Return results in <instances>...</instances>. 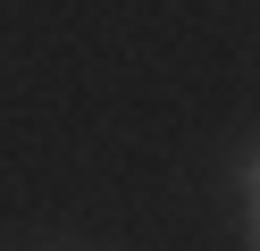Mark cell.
<instances>
[{
    "mask_svg": "<svg viewBox=\"0 0 260 251\" xmlns=\"http://www.w3.org/2000/svg\"><path fill=\"white\" fill-rule=\"evenodd\" d=\"M243 184H252V243H260V159L243 167Z\"/></svg>",
    "mask_w": 260,
    "mask_h": 251,
    "instance_id": "6da1fadb",
    "label": "cell"
}]
</instances>
